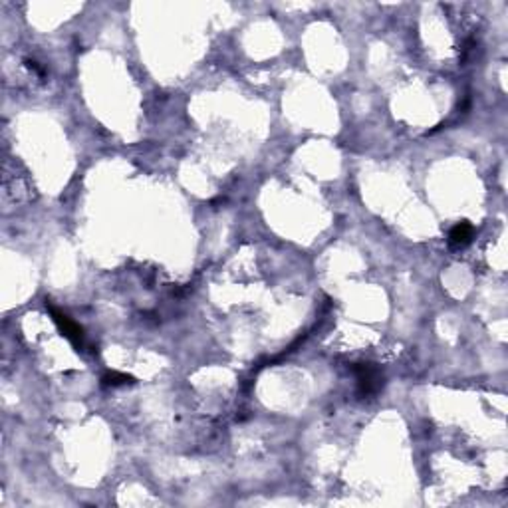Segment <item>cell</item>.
Here are the masks:
<instances>
[{
  "label": "cell",
  "mask_w": 508,
  "mask_h": 508,
  "mask_svg": "<svg viewBox=\"0 0 508 508\" xmlns=\"http://www.w3.org/2000/svg\"><path fill=\"white\" fill-rule=\"evenodd\" d=\"M125 383H134V377L132 375L120 374V372H107L102 377V386L104 388H118V386H125Z\"/></svg>",
  "instance_id": "4"
},
{
  "label": "cell",
  "mask_w": 508,
  "mask_h": 508,
  "mask_svg": "<svg viewBox=\"0 0 508 508\" xmlns=\"http://www.w3.org/2000/svg\"><path fill=\"white\" fill-rule=\"evenodd\" d=\"M351 370L356 374L358 395L361 399H374V397H377L381 393V389L386 386V375L375 363L363 361V363H356Z\"/></svg>",
  "instance_id": "1"
},
{
  "label": "cell",
  "mask_w": 508,
  "mask_h": 508,
  "mask_svg": "<svg viewBox=\"0 0 508 508\" xmlns=\"http://www.w3.org/2000/svg\"><path fill=\"white\" fill-rule=\"evenodd\" d=\"M473 235H475L473 225H468L467 221H465V223H459V225L451 230V235H449V244H451L453 248H465V246H468L470 241H473Z\"/></svg>",
  "instance_id": "3"
},
{
  "label": "cell",
  "mask_w": 508,
  "mask_h": 508,
  "mask_svg": "<svg viewBox=\"0 0 508 508\" xmlns=\"http://www.w3.org/2000/svg\"><path fill=\"white\" fill-rule=\"evenodd\" d=\"M46 308L50 310V314H52V320L56 322L58 330H60V332L66 335L68 340H70V342L74 344V348L84 349V330H81L80 326H78L76 322H72V318H70L68 314L60 312L58 308H54L52 304H46Z\"/></svg>",
  "instance_id": "2"
}]
</instances>
